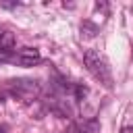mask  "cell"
<instances>
[{
	"label": "cell",
	"mask_w": 133,
	"mask_h": 133,
	"mask_svg": "<svg viewBox=\"0 0 133 133\" xmlns=\"http://www.w3.org/2000/svg\"><path fill=\"white\" fill-rule=\"evenodd\" d=\"M83 62L87 66V71L94 75V79H98L100 83H104L106 87H112V73L110 66L106 62V58L98 52V50H87L83 54Z\"/></svg>",
	"instance_id": "6da1fadb"
},
{
	"label": "cell",
	"mask_w": 133,
	"mask_h": 133,
	"mask_svg": "<svg viewBox=\"0 0 133 133\" xmlns=\"http://www.w3.org/2000/svg\"><path fill=\"white\" fill-rule=\"evenodd\" d=\"M121 133H133V127H123Z\"/></svg>",
	"instance_id": "277c9868"
},
{
	"label": "cell",
	"mask_w": 133,
	"mask_h": 133,
	"mask_svg": "<svg viewBox=\"0 0 133 133\" xmlns=\"http://www.w3.org/2000/svg\"><path fill=\"white\" fill-rule=\"evenodd\" d=\"M15 48V35L10 29L0 27V52H10Z\"/></svg>",
	"instance_id": "3957f363"
},
{
	"label": "cell",
	"mask_w": 133,
	"mask_h": 133,
	"mask_svg": "<svg viewBox=\"0 0 133 133\" xmlns=\"http://www.w3.org/2000/svg\"><path fill=\"white\" fill-rule=\"evenodd\" d=\"M0 60L17 64V66H33L42 60L39 50L35 48H23V50H10V52H0Z\"/></svg>",
	"instance_id": "7a4b0ae2"
},
{
	"label": "cell",
	"mask_w": 133,
	"mask_h": 133,
	"mask_svg": "<svg viewBox=\"0 0 133 133\" xmlns=\"http://www.w3.org/2000/svg\"><path fill=\"white\" fill-rule=\"evenodd\" d=\"M0 133H6V125H0Z\"/></svg>",
	"instance_id": "5b68a950"
}]
</instances>
